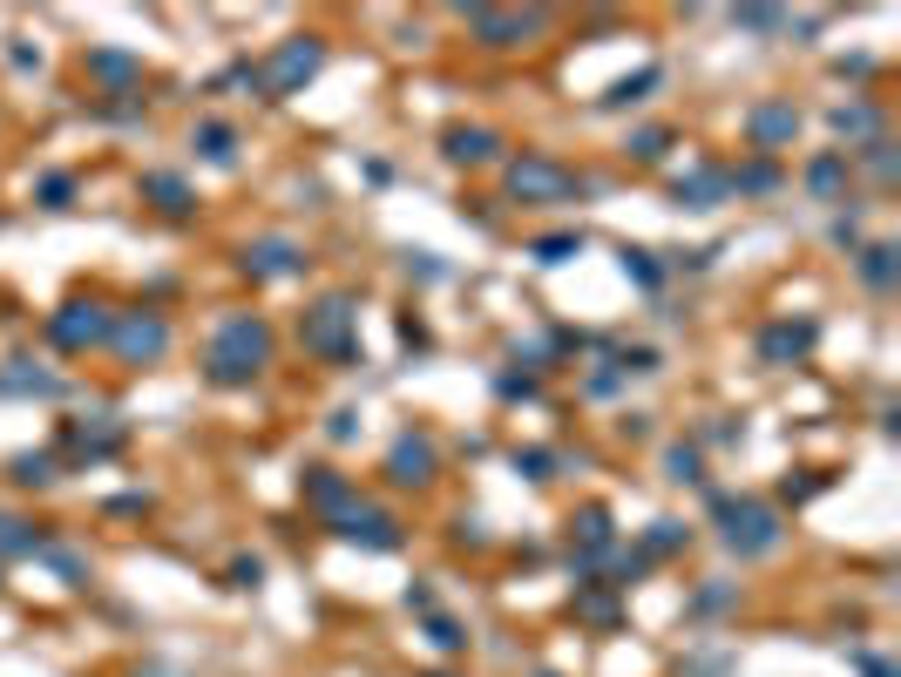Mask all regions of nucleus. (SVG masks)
I'll return each mask as SVG.
<instances>
[{
    "label": "nucleus",
    "mask_w": 901,
    "mask_h": 677,
    "mask_svg": "<svg viewBox=\"0 0 901 677\" xmlns=\"http://www.w3.org/2000/svg\"><path fill=\"white\" fill-rule=\"evenodd\" d=\"M264 360H271V332L258 326V318H230V326L217 332V346H211V380L217 386H245Z\"/></svg>",
    "instance_id": "obj_1"
},
{
    "label": "nucleus",
    "mask_w": 901,
    "mask_h": 677,
    "mask_svg": "<svg viewBox=\"0 0 901 677\" xmlns=\"http://www.w3.org/2000/svg\"><path fill=\"white\" fill-rule=\"evenodd\" d=\"M725 515V542L732 549H746V555H759V549H773V508H759V501H725L719 508Z\"/></svg>",
    "instance_id": "obj_2"
},
{
    "label": "nucleus",
    "mask_w": 901,
    "mask_h": 677,
    "mask_svg": "<svg viewBox=\"0 0 901 677\" xmlns=\"http://www.w3.org/2000/svg\"><path fill=\"white\" fill-rule=\"evenodd\" d=\"M508 190H516L522 204H556V196H570L576 183H570L556 163H542V156H522V163L508 170Z\"/></svg>",
    "instance_id": "obj_3"
},
{
    "label": "nucleus",
    "mask_w": 901,
    "mask_h": 677,
    "mask_svg": "<svg viewBox=\"0 0 901 677\" xmlns=\"http://www.w3.org/2000/svg\"><path fill=\"white\" fill-rule=\"evenodd\" d=\"M319 55H326L319 42H285V48H279V61L264 68V89H271V95H292V89L305 82V75L319 68Z\"/></svg>",
    "instance_id": "obj_4"
},
{
    "label": "nucleus",
    "mask_w": 901,
    "mask_h": 677,
    "mask_svg": "<svg viewBox=\"0 0 901 677\" xmlns=\"http://www.w3.org/2000/svg\"><path fill=\"white\" fill-rule=\"evenodd\" d=\"M346 332H352V305H346V298H326L319 312L305 318V346H312V352H352Z\"/></svg>",
    "instance_id": "obj_5"
},
{
    "label": "nucleus",
    "mask_w": 901,
    "mask_h": 677,
    "mask_svg": "<svg viewBox=\"0 0 901 677\" xmlns=\"http://www.w3.org/2000/svg\"><path fill=\"white\" fill-rule=\"evenodd\" d=\"M468 27H475L488 48H516L522 34H536L542 21H536V14H495V8H475V14H468Z\"/></svg>",
    "instance_id": "obj_6"
},
{
    "label": "nucleus",
    "mask_w": 901,
    "mask_h": 677,
    "mask_svg": "<svg viewBox=\"0 0 901 677\" xmlns=\"http://www.w3.org/2000/svg\"><path fill=\"white\" fill-rule=\"evenodd\" d=\"M55 346H68V352H82V346H95L102 332H109V318H102V305H68V318H55Z\"/></svg>",
    "instance_id": "obj_7"
},
{
    "label": "nucleus",
    "mask_w": 901,
    "mask_h": 677,
    "mask_svg": "<svg viewBox=\"0 0 901 677\" xmlns=\"http://www.w3.org/2000/svg\"><path fill=\"white\" fill-rule=\"evenodd\" d=\"M115 339H123L129 360H156V352L170 346V326H164V318H129V326L115 332Z\"/></svg>",
    "instance_id": "obj_8"
},
{
    "label": "nucleus",
    "mask_w": 901,
    "mask_h": 677,
    "mask_svg": "<svg viewBox=\"0 0 901 677\" xmlns=\"http://www.w3.org/2000/svg\"><path fill=\"white\" fill-rule=\"evenodd\" d=\"M427 474H435V448H427V441H401V448H394V482H401V488H420Z\"/></svg>",
    "instance_id": "obj_9"
},
{
    "label": "nucleus",
    "mask_w": 901,
    "mask_h": 677,
    "mask_svg": "<svg viewBox=\"0 0 901 677\" xmlns=\"http://www.w3.org/2000/svg\"><path fill=\"white\" fill-rule=\"evenodd\" d=\"M245 271L251 278H285V271H299V251L292 245H258V251H245Z\"/></svg>",
    "instance_id": "obj_10"
},
{
    "label": "nucleus",
    "mask_w": 901,
    "mask_h": 677,
    "mask_svg": "<svg viewBox=\"0 0 901 677\" xmlns=\"http://www.w3.org/2000/svg\"><path fill=\"white\" fill-rule=\"evenodd\" d=\"M793 129H800L793 109H753V143H759V149H773L779 136H793Z\"/></svg>",
    "instance_id": "obj_11"
},
{
    "label": "nucleus",
    "mask_w": 901,
    "mask_h": 677,
    "mask_svg": "<svg viewBox=\"0 0 901 677\" xmlns=\"http://www.w3.org/2000/svg\"><path fill=\"white\" fill-rule=\"evenodd\" d=\"M448 156H454V163H488L495 136L488 129H448Z\"/></svg>",
    "instance_id": "obj_12"
},
{
    "label": "nucleus",
    "mask_w": 901,
    "mask_h": 677,
    "mask_svg": "<svg viewBox=\"0 0 901 677\" xmlns=\"http://www.w3.org/2000/svg\"><path fill=\"white\" fill-rule=\"evenodd\" d=\"M813 346V326H779L766 332V360H787V352H807Z\"/></svg>",
    "instance_id": "obj_13"
},
{
    "label": "nucleus",
    "mask_w": 901,
    "mask_h": 677,
    "mask_svg": "<svg viewBox=\"0 0 901 677\" xmlns=\"http://www.w3.org/2000/svg\"><path fill=\"white\" fill-rule=\"evenodd\" d=\"M346 535H367L373 549H394V522H386V515H346Z\"/></svg>",
    "instance_id": "obj_14"
},
{
    "label": "nucleus",
    "mask_w": 901,
    "mask_h": 677,
    "mask_svg": "<svg viewBox=\"0 0 901 677\" xmlns=\"http://www.w3.org/2000/svg\"><path fill=\"white\" fill-rule=\"evenodd\" d=\"M888 258H894V251H888V245H875V251H868V264H860L875 292H888V285H894V264H888Z\"/></svg>",
    "instance_id": "obj_15"
},
{
    "label": "nucleus",
    "mask_w": 901,
    "mask_h": 677,
    "mask_svg": "<svg viewBox=\"0 0 901 677\" xmlns=\"http://www.w3.org/2000/svg\"><path fill=\"white\" fill-rule=\"evenodd\" d=\"M198 143H204V156L230 163V129H224V123H204V129H198Z\"/></svg>",
    "instance_id": "obj_16"
},
{
    "label": "nucleus",
    "mask_w": 901,
    "mask_h": 677,
    "mask_svg": "<svg viewBox=\"0 0 901 677\" xmlns=\"http://www.w3.org/2000/svg\"><path fill=\"white\" fill-rule=\"evenodd\" d=\"M834 129H841V136H868V129H875V109H841Z\"/></svg>",
    "instance_id": "obj_17"
},
{
    "label": "nucleus",
    "mask_w": 901,
    "mask_h": 677,
    "mask_svg": "<svg viewBox=\"0 0 901 677\" xmlns=\"http://www.w3.org/2000/svg\"><path fill=\"white\" fill-rule=\"evenodd\" d=\"M576 245H583V237H542V245H536V258H542V264H563Z\"/></svg>",
    "instance_id": "obj_18"
},
{
    "label": "nucleus",
    "mask_w": 901,
    "mask_h": 677,
    "mask_svg": "<svg viewBox=\"0 0 901 677\" xmlns=\"http://www.w3.org/2000/svg\"><path fill=\"white\" fill-rule=\"evenodd\" d=\"M651 82H657V75H651V68H644V75H638V82H617V89H610V95H604V102H610V109H617V102H638V95H644V89H651Z\"/></svg>",
    "instance_id": "obj_19"
},
{
    "label": "nucleus",
    "mask_w": 901,
    "mask_h": 677,
    "mask_svg": "<svg viewBox=\"0 0 901 677\" xmlns=\"http://www.w3.org/2000/svg\"><path fill=\"white\" fill-rule=\"evenodd\" d=\"M149 196H164V211H183V183L177 177H149Z\"/></svg>",
    "instance_id": "obj_20"
},
{
    "label": "nucleus",
    "mask_w": 901,
    "mask_h": 677,
    "mask_svg": "<svg viewBox=\"0 0 901 677\" xmlns=\"http://www.w3.org/2000/svg\"><path fill=\"white\" fill-rule=\"evenodd\" d=\"M623 271H631V278H638V285H657V264H651L644 251H623Z\"/></svg>",
    "instance_id": "obj_21"
},
{
    "label": "nucleus",
    "mask_w": 901,
    "mask_h": 677,
    "mask_svg": "<svg viewBox=\"0 0 901 677\" xmlns=\"http://www.w3.org/2000/svg\"><path fill=\"white\" fill-rule=\"evenodd\" d=\"M95 75H109V82H129V75H136V68H129L123 55H95Z\"/></svg>",
    "instance_id": "obj_22"
},
{
    "label": "nucleus",
    "mask_w": 901,
    "mask_h": 677,
    "mask_svg": "<svg viewBox=\"0 0 901 677\" xmlns=\"http://www.w3.org/2000/svg\"><path fill=\"white\" fill-rule=\"evenodd\" d=\"M0 549L21 555V549H34V535H21V522H0Z\"/></svg>",
    "instance_id": "obj_23"
},
{
    "label": "nucleus",
    "mask_w": 901,
    "mask_h": 677,
    "mask_svg": "<svg viewBox=\"0 0 901 677\" xmlns=\"http://www.w3.org/2000/svg\"><path fill=\"white\" fill-rule=\"evenodd\" d=\"M14 482H27V488H34V482H48V461H34V454L14 461Z\"/></svg>",
    "instance_id": "obj_24"
},
{
    "label": "nucleus",
    "mask_w": 901,
    "mask_h": 677,
    "mask_svg": "<svg viewBox=\"0 0 901 677\" xmlns=\"http://www.w3.org/2000/svg\"><path fill=\"white\" fill-rule=\"evenodd\" d=\"M631 149H638V156H644V163H651V156H664V129H644V136H638V143H631Z\"/></svg>",
    "instance_id": "obj_25"
},
{
    "label": "nucleus",
    "mask_w": 901,
    "mask_h": 677,
    "mask_svg": "<svg viewBox=\"0 0 901 677\" xmlns=\"http://www.w3.org/2000/svg\"><path fill=\"white\" fill-rule=\"evenodd\" d=\"M841 183V163H834V156H827V163H813V190H834Z\"/></svg>",
    "instance_id": "obj_26"
}]
</instances>
